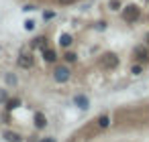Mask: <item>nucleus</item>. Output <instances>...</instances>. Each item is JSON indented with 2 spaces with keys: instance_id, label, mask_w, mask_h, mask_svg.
Segmentation results:
<instances>
[{
  "instance_id": "ddd939ff",
  "label": "nucleus",
  "mask_w": 149,
  "mask_h": 142,
  "mask_svg": "<svg viewBox=\"0 0 149 142\" xmlns=\"http://www.w3.org/2000/svg\"><path fill=\"white\" fill-rule=\"evenodd\" d=\"M96 124H98V128H108V126H110V118H108L106 114H102V116H98Z\"/></svg>"
},
{
  "instance_id": "9d476101",
  "label": "nucleus",
  "mask_w": 149,
  "mask_h": 142,
  "mask_svg": "<svg viewBox=\"0 0 149 142\" xmlns=\"http://www.w3.org/2000/svg\"><path fill=\"white\" fill-rule=\"evenodd\" d=\"M43 61H45V63H55V61H57V53H55V49L45 47V49H43Z\"/></svg>"
},
{
  "instance_id": "423d86ee",
  "label": "nucleus",
  "mask_w": 149,
  "mask_h": 142,
  "mask_svg": "<svg viewBox=\"0 0 149 142\" xmlns=\"http://www.w3.org/2000/svg\"><path fill=\"white\" fill-rule=\"evenodd\" d=\"M74 106H76L78 110H88V108H90V99H88L84 93H78V95H74Z\"/></svg>"
},
{
  "instance_id": "20e7f679",
  "label": "nucleus",
  "mask_w": 149,
  "mask_h": 142,
  "mask_svg": "<svg viewBox=\"0 0 149 142\" xmlns=\"http://www.w3.org/2000/svg\"><path fill=\"white\" fill-rule=\"evenodd\" d=\"M17 65H19L21 69H31V67L35 65V57H33L31 53L23 51V53L19 55V59H17Z\"/></svg>"
},
{
  "instance_id": "0eeeda50",
  "label": "nucleus",
  "mask_w": 149,
  "mask_h": 142,
  "mask_svg": "<svg viewBox=\"0 0 149 142\" xmlns=\"http://www.w3.org/2000/svg\"><path fill=\"white\" fill-rule=\"evenodd\" d=\"M33 124H35L37 130H45V128H47V118H45V114H43V112H35Z\"/></svg>"
},
{
  "instance_id": "5701e85b",
  "label": "nucleus",
  "mask_w": 149,
  "mask_h": 142,
  "mask_svg": "<svg viewBox=\"0 0 149 142\" xmlns=\"http://www.w3.org/2000/svg\"><path fill=\"white\" fill-rule=\"evenodd\" d=\"M39 142H55V138H51V136H47V138H43V140H39Z\"/></svg>"
},
{
  "instance_id": "9b49d317",
  "label": "nucleus",
  "mask_w": 149,
  "mask_h": 142,
  "mask_svg": "<svg viewBox=\"0 0 149 142\" xmlns=\"http://www.w3.org/2000/svg\"><path fill=\"white\" fill-rule=\"evenodd\" d=\"M4 106H6V112H13V110H17L19 106H23V102H21V97H8V99L4 102Z\"/></svg>"
},
{
  "instance_id": "aec40b11",
  "label": "nucleus",
  "mask_w": 149,
  "mask_h": 142,
  "mask_svg": "<svg viewBox=\"0 0 149 142\" xmlns=\"http://www.w3.org/2000/svg\"><path fill=\"white\" fill-rule=\"evenodd\" d=\"M6 83H8V85H15V83H17V77H15L13 73H8V75H6Z\"/></svg>"
},
{
  "instance_id": "f03ea898",
  "label": "nucleus",
  "mask_w": 149,
  "mask_h": 142,
  "mask_svg": "<svg viewBox=\"0 0 149 142\" xmlns=\"http://www.w3.org/2000/svg\"><path fill=\"white\" fill-rule=\"evenodd\" d=\"M139 16H141V6H137V4H127L125 8H120V19L129 25L139 21Z\"/></svg>"
},
{
  "instance_id": "a211bd4d",
  "label": "nucleus",
  "mask_w": 149,
  "mask_h": 142,
  "mask_svg": "<svg viewBox=\"0 0 149 142\" xmlns=\"http://www.w3.org/2000/svg\"><path fill=\"white\" fill-rule=\"evenodd\" d=\"M43 19H45V21L55 19V10H45V12H43Z\"/></svg>"
},
{
  "instance_id": "4468645a",
  "label": "nucleus",
  "mask_w": 149,
  "mask_h": 142,
  "mask_svg": "<svg viewBox=\"0 0 149 142\" xmlns=\"http://www.w3.org/2000/svg\"><path fill=\"white\" fill-rule=\"evenodd\" d=\"M63 61H65L68 65H72V63H76V61H78V55H76L74 51H65V55H63Z\"/></svg>"
},
{
  "instance_id": "2eb2a0df",
  "label": "nucleus",
  "mask_w": 149,
  "mask_h": 142,
  "mask_svg": "<svg viewBox=\"0 0 149 142\" xmlns=\"http://www.w3.org/2000/svg\"><path fill=\"white\" fill-rule=\"evenodd\" d=\"M118 8H123V2H120V0H110V2H108V10L116 12Z\"/></svg>"
},
{
  "instance_id": "1a4fd4ad",
  "label": "nucleus",
  "mask_w": 149,
  "mask_h": 142,
  "mask_svg": "<svg viewBox=\"0 0 149 142\" xmlns=\"http://www.w3.org/2000/svg\"><path fill=\"white\" fill-rule=\"evenodd\" d=\"M45 47H47V37H45V35H41V37H37V39L31 41V49H39V51H43Z\"/></svg>"
},
{
  "instance_id": "6e6552de",
  "label": "nucleus",
  "mask_w": 149,
  "mask_h": 142,
  "mask_svg": "<svg viewBox=\"0 0 149 142\" xmlns=\"http://www.w3.org/2000/svg\"><path fill=\"white\" fill-rule=\"evenodd\" d=\"M2 138L6 142H23V136L15 130H2Z\"/></svg>"
},
{
  "instance_id": "4be33fe9",
  "label": "nucleus",
  "mask_w": 149,
  "mask_h": 142,
  "mask_svg": "<svg viewBox=\"0 0 149 142\" xmlns=\"http://www.w3.org/2000/svg\"><path fill=\"white\" fill-rule=\"evenodd\" d=\"M96 29H98V31H104V29H106V21H102V23H98V25H96Z\"/></svg>"
},
{
  "instance_id": "39448f33",
  "label": "nucleus",
  "mask_w": 149,
  "mask_h": 142,
  "mask_svg": "<svg viewBox=\"0 0 149 142\" xmlns=\"http://www.w3.org/2000/svg\"><path fill=\"white\" fill-rule=\"evenodd\" d=\"M133 57H135V61H139V63H149V49H147L145 45H137V47L133 49Z\"/></svg>"
},
{
  "instance_id": "6ab92c4d",
  "label": "nucleus",
  "mask_w": 149,
  "mask_h": 142,
  "mask_svg": "<svg viewBox=\"0 0 149 142\" xmlns=\"http://www.w3.org/2000/svg\"><path fill=\"white\" fill-rule=\"evenodd\" d=\"M35 25H37V23H35L33 19H29V21H25V29H27V31H33V29H35Z\"/></svg>"
},
{
  "instance_id": "dca6fc26",
  "label": "nucleus",
  "mask_w": 149,
  "mask_h": 142,
  "mask_svg": "<svg viewBox=\"0 0 149 142\" xmlns=\"http://www.w3.org/2000/svg\"><path fill=\"white\" fill-rule=\"evenodd\" d=\"M141 71H143V65H141V63H133L131 73H133V75H141Z\"/></svg>"
},
{
  "instance_id": "f257e3e1",
  "label": "nucleus",
  "mask_w": 149,
  "mask_h": 142,
  "mask_svg": "<svg viewBox=\"0 0 149 142\" xmlns=\"http://www.w3.org/2000/svg\"><path fill=\"white\" fill-rule=\"evenodd\" d=\"M98 63H100V67H102V69L112 71V69H116V67L120 65V59H118V55H116V53L108 51V53H102V55H100Z\"/></svg>"
},
{
  "instance_id": "f3484780",
  "label": "nucleus",
  "mask_w": 149,
  "mask_h": 142,
  "mask_svg": "<svg viewBox=\"0 0 149 142\" xmlns=\"http://www.w3.org/2000/svg\"><path fill=\"white\" fill-rule=\"evenodd\" d=\"M6 99H8V91L4 87H0V104H4Z\"/></svg>"
},
{
  "instance_id": "7ed1b4c3",
  "label": "nucleus",
  "mask_w": 149,
  "mask_h": 142,
  "mask_svg": "<svg viewBox=\"0 0 149 142\" xmlns=\"http://www.w3.org/2000/svg\"><path fill=\"white\" fill-rule=\"evenodd\" d=\"M70 77H72V69H70L68 63H63V65H53V81H57V83H68Z\"/></svg>"
},
{
  "instance_id": "412c9836",
  "label": "nucleus",
  "mask_w": 149,
  "mask_h": 142,
  "mask_svg": "<svg viewBox=\"0 0 149 142\" xmlns=\"http://www.w3.org/2000/svg\"><path fill=\"white\" fill-rule=\"evenodd\" d=\"M57 2H59L61 6H70V4H74V2H78V0H57Z\"/></svg>"
},
{
  "instance_id": "f8f14e48",
  "label": "nucleus",
  "mask_w": 149,
  "mask_h": 142,
  "mask_svg": "<svg viewBox=\"0 0 149 142\" xmlns=\"http://www.w3.org/2000/svg\"><path fill=\"white\" fill-rule=\"evenodd\" d=\"M72 43H74V37H72L70 33H63V35L59 37V45H61L63 49H68V47H72Z\"/></svg>"
},
{
  "instance_id": "b1692460",
  "label": "nucleus",
  "mask_w": 149,
  "mask_h": 142,
  "mask_svg": "<svg viewBox=\"0 0 149 142\" xmlns=\"http://www.w3.org/2000/svg\"><path fill=\"white\" fill-rule=\"evenodd\" d=\"M147 45H149V33H147Z\"/></svg>"
}]
</instances>
